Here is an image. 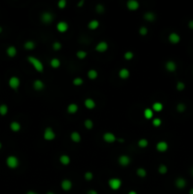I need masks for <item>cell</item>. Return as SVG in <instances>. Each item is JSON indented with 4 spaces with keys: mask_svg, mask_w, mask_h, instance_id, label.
Listing matches in <instances>:
<instances>
[{
    "mask_svg": "<svg viewBox=\"0 0 193 194\" xmlns=\"http://www.w3.org/2000/svg\"><path fill=\"white\" fill-rule=\"evenodd\" d=\"M84 106L86 107L87 109H89V110L94 109L95 107H96V102H95V100L93 99H90V98L86 99L84 100Z\"/></svg>",
    "mask_w": 193,
    "mask_h": 194,
    "instance_id": "e0dca14e",
    "label": "cell"
},
{
    "mask_svg": "<svg viewBox=\"0 0 193 194\" xmlns=\"http://www.w3.org/2000/svg\"><path fill=\"white\" fill-rule=\"evenodd\" d=\"M6 53H7V55H8L9 57H10V58H13V57H15L16 54H17V49H16L15 46H10L9 48H7Z\"/></svg>",
    "mask_w": 193,
    "mask_h": 194,
    "instance_id": "ac0fdd59",
    "label": "cell"
},
{
    "mask_svg": "<svg viewBox=\"0 0 193 194\" xmlns=\"http://www.w3.org/2000/svg\"><path fill=\"white\" fill-rule=\"evenodd\" d=\"M124 58L126 59L127 61H130L134 58V53L132 51H126L124 53Z\"/></svg>",
    "mask_w": 193,
    "mask_h": 194,
    "instance_id": "b9f144b4",
    "label": "cell"
},
{
    "mask_svg": "<svg viewBox=\"0 0 193 194\" xmlns=\"http://www.w3.org/2000/svg\"><path fill=\"white\" fill-rule=\"evenodd\" d=\"M87 76L90 80H95V79L98 78L99 73H98V71L95 70V69H90L87 72Z\"/></svg>",
    "mask_w": 193,
    "mask_h": 194,
    "instance_id": "4316f807",
    "label": "cell"
},
{
    "mask_svg": "<svg viewBox=\"0 0 193 194\" xmlns=\"http://www.w3.org/2000/svg\"><path fill=\"white\" fill-rule=\"evenodd\" d=\"M119 163L120 166L122 167H127L129 164L131 163V158L126 154H122L119 157Z\"/></svg>",
    "mask_w": 193,
    "mask_h": 194,
    "instance_id": "52a82bcc",
    "label": "cell"
},
{
    "mask_svg": "<svg viewBox=\"0 0 193 194\" xmlns=\"http://www.w3.org/2000/svg\"><path fill=\"white\" fill-rule=\"evenodd\" d=\"M76 55H77V57H78L79 59L83 60V59L86 58L87 52H86V51H84V50H79V51L76 53Z\"/></svg>",
    "mask_w": 193,
    "mask_h": 194,
    "instance_id": "d590c367",
    "label": "cell"
},
{
    "mask_svg": "<svg viewBox=\"0 0 193 194\" xmlns=\"http://www.w3.org/2000/svg\"><path fill=\"white\" fill-rule=\"evenodd\" d=\"M83 3H84V1H83V0H81V1H80V2H79V4H78V7H80V8H81V7L83 5Z\"/></svg>",
    "mask_w": 193,
    "mask_h": 194,
    "instance_id": "f907efd6",
    "label": "cell"
},
{
    "mask_svg": "<svg viewBox=\"0 0 193 194\" xmlns=\"http://www.w3.org/2000/svg\"><path fill=\"white\" fill-rule=\"evenodd\" d=\"M2 31H3V28H2V27H0V33H1Z\"/></svg>",
    "mask_w": 193,
    "mask_h": 194,
    "instance_id": "9f6ffc18",
    "label": "cell"
},
{
    "mask_svg": "<svg viewBox=\"0 0 193 194\" xmlns=\"http://www.w3.org/2000/svg\"><path fill=\"white\" fill-rule=\"evenodd\" d=\"M72 182H71L69 179H64V180L62 181L61 183V186H62V188L64 190V191H68L71 188H72Z\"/></svg>",
    "mask_w": 193,
    "mask_h": 194,
    "instance_id": "5bb4252c",
    "label": "cell"
},
{
    "mask_svg": "<svg viewBox=\"0 0 193 194\" xmlns=\"http://www.w3.org/2000/svg\"><path fill=\"white\" fill-rule=\"evenodd\" d=\"M158 171H159V173H161V174H166L167 172V167L166 166V165L161 164L159 166V168H158Z\"/></svg>",
    "mask_w": 193,
    "mask_h": 194,
    "instance_id": "8d00e7d4",
    "label": "cell"
},
{
    "mask_svg": "<svg viewBox=\"0 0 193 194\" xmlns=\"http://www.w3.org/2000/svg\"><path fill=\"white\" fill-rule=\"evenodd\" d=\"M144 117L146 119H151L153 117V111L151 108H146L144 110Z\"/></svg>",
    "mask_w": 193,
    "mask_h": 194,
    "instance_id": "f546056e",
    "label": "cell"
},
{
    "mask_svg": "<svg viewBox=\"0 0 193 194\" xmlns=\"http://www.w3.org/2000/svg\"><path fill=\"white\" fill-rule=\"evenodd\" d=\"M78 110H79V106L76 103H70L69 105L67 106V112L71 115L76 114L78 112Z\"/></svg>",
    "mask_w": 193,
    "mask_h": 194,
    "instance_id": "7402d4cb",
    "label": "cell"
},
{
    "mask_svg": "<svg viewBox=\"0 0 193 194\" xmlns=\"http://www.w3.org/2000/svg\"><path fill=\"white\" fill-rule=\"evenodd\" d=\"M164 106L161 102H154L152 104V111H155V112H161L163 110Z\"/></svg>",
    "mask_w": 193,
    "mask_h": 194,
    "instance_id": "83f0119b",
    "label": "cell"
},
{
    "mask_svg": "<svg viewBox=\"0 0 193 194\" xmlns=\"http://www.w3.org/2000/svg\"><path fill=\"white\" fill-rule=\"evenodd\" d=\"M27 194H38V193L35 192V191H32V190H30V191L27 192Z\"/></svg>",
    "mask_w": 193,
    "mask_h": 194,
    "instance_id": "816d5d0a",
    "label": "cell"
},
{
    "mask_svg": "<svg viewBox=\"0 0 193 194\" xmlns=\"http://www.w3.org/2000/svg\"><path fill=\"white\" fill-rule=\"evenodd\" d=\"M46 194H55V193H54V192H52V191H48Z\"/></svg>",
    "mask_w": 193,
    "mask_h": 194,
    "instance_id": "11a10c76",
    "label": "cell"
},
{
    "mask_svg": "<svg viewBox=\"0 0 193 194\" xmlns=\"http://www.w3.org/2000/svg\"><path fill=\"white\" fill-rule=\"evenodd\" d=\"M99 22L98 20H96V19L91 20L90 22L88 23V28H90V30H96V28H99Z\"/></svg>",
    "mask_w": 193,
    "mask_h": 194,
    "instance_id": "484cf974",
    "label": "cell"
},
{
    "mask_svg": "<svg viewBox=\"0 0 193 194\" xmlns=\"http://www.w3.org/2000/svg\"><path fill=\"white\" fill-rule=\"evenodd\" d=\"M181 40L180 35L176 33V32H171V33L169 35V41L171 43V44H178Z\"/></svg>",
    "mask_w": 193,
    "mask_h": 194,
    "instance_id": "4fadbf2b",
    "label": "cell"
},
{
    "mask_svg": "<svg viewBox=\"0 0 193 194\" xmlns=\"http://www.w3.org/2000/svg\"><path fill=\"white\" fill-rule=\"evenodd\" d=\"M20 79L18 77L16 76H12L10 78L9 80V86L12 89H13V90H17V89L19 88L20 86Z\"/></svg>",
    "mask_w": 193,
    "mask_h": 194,
    "instance_id": "277c9868",
    "label": "cell"
},
{
    "mask_svg": "<svg viewBox=\"0 0 193 194\" xmlns=\"http://www.w3.org/2000/svg\"><path fill=\"white\" fill-rule=\"evenodd\" d=\"M121 184H122V182H121L120 179L119 178H116V177L111 178L110 180L108 181V185L110 186V188L113 189V190L119 189L120 186H121Z\"/></svg>",
    "mask_w": 193,
    "mask_h": 194,
    "instance_id": "3957f363",
    "label": "cell"
},
{
    "mask_svg": "<svg viewBox=\"0 0 193 194\" xmlns=\"http://www.w3.org/2000/svg\"><path fill=\"white\" fill-rule=\"evenodd\" d=\"M176 110H177L179 113H184L185 111L187 110V106H185V103L180 102V103H178V104H177Z\"/></svg>",
    "mask_w": 193,
    "mask_h": 194,
    "instance_id": "836d02e7",
    "label": "cell"
},
{
    "mask_svg": "<svg viewBox=\"0 0 193 194\" xmlns=\"http://www.w3.org/2000/svg\"><path fill=\"white\" fill-rule=\"evenodd\" d=\"M175 186H176L177 188L183 189L187 186V181L183 177H178L176 180H175Z\"/></svg>",
    "mask_w": 193,
    "mask_h": 194,
    "instance_id": "7c38bea8",
    "label": "cell"
},
{
    "mask_svg": "<svg viewBox=\"0 0 193 194\" xmlns=\"http://www.w3.org/2000/svg\"><path fill=\"white\" fill-rule=\"evenodd\" d=\"M127 8L130 10H136L139 8V2L136 0H129L127 2Z\"/></svg>",
    "mask_w": 193,
    "mask_h": 194,
    "instance_id": "9a60e30c",
    "label": "cell"
},
{
    "mask_svg": "<svg viewBox=\"0 0 193 194\" xmlns=\"http://www.w3.org/2000/svg\"><path fill=\"white\" fill-rule=\"evenodd\" d=\"M128 194H137L136 191H134V190H131V191H129Z\"/></svg>",
    "mask_w": 193,
    "mask_h": 194,
    "instance_id": "f5cc1de1",
    "label": "cell"
},
{
    "mask_svg": "<svg viewBox=\"0 0 193 194\" xmlns=\"http://www.w3.org/2000/svg\"><path fill=\"white\" fill-rule=\"evenodd\" d=\"M104 10H105V8L102 4H98L96 6V12L98 13H103Z\"/></svg>",
    "mask_w": 193,
    "mask_h": 194,
    "instance_id": "f35d334b",
    "label": "cell"
},
{
    "mask_svg": "<svg viewBox=\"0 0 193 194\" xmlns=\"http://www.w3.org/2000/svg\"><path fill=\"white\" fill-rule=\"evenodd\" d=\"M56 137V134L55 132L53 131V129L50 127H48L44 132V139L46 140V141H50V140H53Z\"/></svg>",
    "mask_w": 193,
    "mask_h": 194,
    "instance_id": "5b68a950",
    "label": "cell"
},
{
    "mask_svg": "<svg viewBox=\"0 0 193 194\" xmlns=\"http://www.w3.org/2000/svg\"><path fill=\"white\" fill-rule=\"evenodd\" d=\"M139 34L142 35V36H145V35L148 34V28L146 27H141L140 28H139Z\"/></svg>",
    "mask_w": 193,
    "mask_h": 194,
    "instance_id": "ee69618b",
    "label": "cell"
},
{
    "mask_svg": "<svg viewBox=\"0 0 193 194\" xmlns=\"http://www.w3.org/2000/svg\"><path fill=\"white\" fill-rule=\"evenodd\" d=\"M57 30L61 33H64V32H66L68 30V24L66 22H64V21H60V22L57 24Z\"/></svg>",
    "mask_w": 193,
    "mask_h": 194,
    "instance_id": "ba28073f",
    "label": "cell"
},
{
    "mask_svg": "<svg viewBox=\"0 0 193 194\" xmlns=\"http://www.w3.org/2000/svg\"><path fill=\"white\" fill-rule=\"evenodd\" d=\"M87 194H99V193L94 189H90V190H88L87 191Z\"/></svg>",
    "mask_w": 193,
    "mask_h": 194,
    "instance_id": "c3c4849f",
    "label": "cell"
},
{
    "mask_svg": "<svg viewBox=\"0 0 193 194\" xmlns=\"http://www.w3.org/2000/svg\"><path fill=\"white\" fill-rule=\"evenodd\" d=\"M136 174L139 176V177L144 178V177L147 176V171H146L144 168H137V171H136Z\"/></svg>",
    "mask_w": 193,
    "mask_h": 194,
    "instance_id": "d6a6232c",
    "label": "cell"
},
{
    "mask_svg": "<svg viewBox=\"0 0 193 194\" xmlns=\"http://www.w3.org/2000/svg\"><path fill=\"white\" fill-rule=\"evenodd\" d=\"M50 66L53 68H58L61 66V61L58 58H52L50 60Z\"/></svg>",
    "mask_w": 193,
    "mask_h": 194,
    "instance_id": "4dcf8cb0",
    "label": "cell"
},
{
    "mask_svg": "<svg viewBox=\"0 0 193 194\" xmlns=\"http://www.w3.org/2000/svg\"><path fill=\"white\" fill-rule=\"evenodd\" d=\"M66 0H60L58 2V7L61 9V10H63L64 8L66 7Z\"/></svg>",
    "mask_w": 193,
    "mask_h": 194,
    "instance_id": "bcb514c9",
    "label": "cell"
},
{
    "mask_svg": "<svg viewBox=\"0 0 193 194\" xmlns=\"http://www.w3.org/2000/svg\"><path fill=\"white\" fill-rule=\"evenodd\" d=\"M33 88L36 91H42L45 88V84L41 80H35L33 82Z\"/></svg>",
    "mask_w": 193,
    "mask_h": 194,
    "instance_id": "d6986e66",
    "label": "cell"
},
{
    "mask_svg": "<svg viewBox=\"0 0 193 194\" xmlns=\"http://www.w3.org/2000/svg\"><path fill=\"white\" fill-rule=\"evenodd\" d=\"M191 174H192V176H193V167H192V168H191Z\"/></svg>",
    "mask_w": 193,
    "mask_h": 194,
    "instance_id": "680465c9",
    "label": "cell"
},
{
    "mask_svg": "<svg viewBox=\"0 0 193 194\" xmlns=\"http://www.w3.org/2000/svg\"><path fill=\"white\" fill-rule=\"evenodd\" d=\"M8 111H9V108L7 104H0V115H1V116H6V115L8 114Z\"/></svg>",
    "mask_w": 193,
    "mask_h": 194,
    "instance_id": "1f68e13d",
    "label": "cell"
},
{
    "mask_svg": "<svg viewBox=\"0 0 193 194\" xmlns=\"http://www.w3.org/2000/svg\"><path fill=\"white\" fill-rule=\"evenodd\" d=\"M41 21L45 24H50L53 21V15L52 13L48 12H45L42 13L41 15Z\"/></svg>",
    "mask_w": 193,
    "mask_h": 194,
    "instance_id": "8992f818",
    "label": "cell"
},
{
    "mask_svg": "<svg viewBox=\"0 0 193 194\" xmlns=\"http://www.w3.org/2000/svg\"><path fill=\"white\" fill-rule=\"evenodd\" d=\"M52 48L54 50H60L61 48H62V44H61L60 42H54L53 43V46H52Z\"/></svg>",
    "mask_w": 193,
    "mask_h": 194,
    "instance_id": "f6af8a7d",
    "label": "cell"
},
{
    "mask_svg": "<svg viewBox=\"0 0 193 194\" xmlns=\"http://www.w3.org/2000/svg\"><path fill=\"white\" fill-rule=\"evenodd\" d=\"M119 76L122 80H126L129 77H130V71H129L127 68H121L119 72Z\"/></svg>",
    "mask_w": 193,
    "mask_h": 194,
    "instance_id": "ffe728a7",
    "label": "cell"
},
{
    "mask_svg": "<svg viewBox=\"0 0 193 194\" xmlns=\"http://www.w3.org/2000/svg\"><path fill=\"white\" fill-rule=\"evenodd\" d=\"M59 160L63 165H64V166H67V165L70 163V157L68 155H66V154H63V155H61Z\"/></svg>",
    "mask_w": 193,
    "mask_h": 194,
    "instance_id": "d4e9b609",
    "label": "cell"
},
{
    "mask_svg": "<svg viewBox=\"0 0 193 194\" xmlns=\"http://www.w3.org/2000/svg\"><path fill=\"white\" fill-rule=\"evenodd\" d=\"M10 130L14 133H17L21 130V124L19 123L18 121H12V123L10 124Z\"/></svg>",
    "mask_w": 193,
    "mask_h": 194,
    "instance_id": "44dd1931",
    "label": "cell"
},
{
    "mask_svg": "<svg viewBox=\"0 0 193 194\" xmlns=\"http://www.w3.org/2000/svg\"><path fill=\"white\" fill-rule=\"evenodd\" d=\"M138 147H140V148H146V147H148V145H149V141L146 138H142V139H140L138 141Z\"/></svg>",
    "mask_w": 193,
    "mask_h": 194,
    "instance_id": "e575fe53",
    "label": "cell"
},
{
    "mask_svg": "<svg viewBox=\"0 0 193 194\" xmlns=\"http://www.w3.org/2000/svg\"><path fill=\"white\" fill-rule=\"evenodd\" d=\"M185 88V82H183V81H178V82H177V84H176V89H177L178 91H183Z\"/></svg>",
    "mask_w": 193,
    "mask_h": 194,
    "instance_id": "ab89813d",
    "label": "cell"
},
{
    "mask_svg": "<svg viewBox=\"0 0 193 194\" xmlns=\"http://www.w3.org/2000/svg\"><path fill=\"white\" fill-rule=\"evenodd\" d=\"M84 178H85V180H87V181H91L92 179H93V173L91 171H87V172H85V174H84Z\"/></svg>",
    "mask_w": 193,
    "mask_h": 194,
    "instance_id": "7dc6e473",
    "label": "cell"
},
{
    "mask_svg": "<svg viewBox=\"0 0 193 194\" xmlns=\"http://www.w3.org/2000/svg\"><path fill=\"white\" fill-rule=\"evenodd\" d=\"M28 63L31 64L32 66H33L34 69L36 70L37 72H39V73L44 72V64H43V63L39 59H37L36 57L28 56Z\"/></svg>",
    "mask_w": 193,
    "mask_h": 194,
    "instance_id": "6da1fadb",
    "label": "cell"
},
{
    "mask_svg": "<svg viewBox=\"0 0 193 194\" xmlns=\"http://www.w3.org/2000/svg\"><path fill=\"white\" fill-rule=\"evenodd\" d=\"M6 164L10 168H17L19 166V159L15 155H10L7 157L6 159Z\"/></svg>",
    "mask_w": 193,
    "mask_h": 194,
    "instance_id": "7a4b0ae2",
    "label": "cell"
},
{
    "mask_svg": "<svg viewBox=\"0 0 193 194\" xmlns=\"http://www.w3.org/2000/svg\"><path fill=\"white\" fill-rule=\"evenodd\" d=\"M156 149L160 153H165L169 150V144L166 141H159L156 144Z\"/></svg>",
    "mask_w": 193,
    "mask_h": 194,
    "instance_id": "30bf717a",
    "label": "cell"
},
{
    "mask_svg": "<svg viewBox=\"0 0 193 194\" xmlns=\"http://www.w3.org/2000/svg\"><path fill=\"white\" fill-rule=\"evenodd\" d=\"M107 49H108V44H107V43L104 42V41L99 42V44L96 46V50L98 52H99V53L105 52Z\"/></svg>",
    "mask_w": 193,
    "mask_h": 194,
    "instance_id": "8fae6325",
    "label": "cell"
},
{
    "mask_svg": "<svg viewBox=\"0 0 193 194\" xmlns=\"http://www.w3.org/2000/svg\"><path fill=\"white\" fill-rule=\"evenodd\" d=\"M84 127L88 129V130H91V129L94 127V123L91 119H86L84 121Z\"/></svg>",
    "mask_w": 193,
    "mask_h": 194,
    "instance_id": "74e56055",
    "label": "cell"
},
{
    "mask_svg": "<svg viewBox=\"0 0 193 194\" xmlns=\"http://www.w3.org/2000/svg\"><path fill=\"white\" fill-rule=\"evenodd\" d=\"M35 43L33 41H27L24 44V48H26L27 50H32L35 48Z\"/></svg>",
    "mask_w": 193,
    "mask_h": 194,
    "instance_id": "f1b7e54d",
    "label": "cell"
},
{
    "mask_svg": "<svg viewBox=\"0 0 193 194\" xmlns=\"http://www.w3.org/2000/svg\"><path fill=\"white\" fill-rule=\"evenodd\" d=\"M188 28H190V30H193V20H190L188 22Z\"/></svg>",
    "mask_w": 193,
    "mask_h": 194,
    "instance_id": "681fc988",
    "label": "cell"
},
{
    "mask_svg": "<svg viewBox=\"0 0 193 194\" xmlns=\"http://www.w3.org/2000/svg\"><path fill=\"white\" fill-rule=\"evenodd\" d=\"M1 149H2V143L0 142V150H1Z\"/></svg>",
    "mask_w": 193,
    "mask_h": 194,
    "instance_id": "6f0895ef",
    "label": "cell"
},
{
    "mask_svg": "<svg viewBox=\"0 0 193 194\" xmlns=\"http://www.w3.org/2000/svg\"><path fill=\"white\" fill-rule=\"evenodd\" d=\"M166 69L169 72H174L177 69V64L173 61H167L166 63Z\"/></svg>",
    "mask_w": 193,
    "mask_h": 194,
    "instance_id": "2e32d148",
    "label": "cell"
},
{
    "mask_svg": "<svg viewBox=\"0 0 193 194\" xmlns=\"http://www.w3.org/2000/svg\"><path fill=\"white\" fill-rule=\"evenodd\" d=\"M188 193H189V194H193V188L189 189V192H188Z\"/></svg>",
    "mask_w": 193,
    "mask_h": 194,
    "instance_id": "db71d44e",
    "label": "cell"
},
{
    "mask_svg": "<svg viewBox=\"0 0 193 194\" xmlns=\"http://www.w3.org/2000/svg\"><path fill=\"white\" fill-rule=\"evenodd\" d=\"M161 124H162V120L158 117H156L152 120V125L154 127H159V126H161Z\"/></svg>",
    "mask_w": 193,
    "mask_h": 194,
    "instance_id": "7bdbcfd3",
    "label": "cell"
},
{
    "mask_svg": "<svg viewBox=\"0 0 193 194\" xmlns=\"http://www.w3.org/2000/svg\"><path fill=\"white\" fill-rule=\"evenodd\" d=\"M83 84V80L81 78H75L73 80V84L76 86H80Z\"/></svg>",
    "mask_w": 193,
    "mask_h": 194,
    "instance_id": "60d3db41",
    "label": "cell"
},
{
    "mask_svg": "<svg viewBox=\"0 0 193 194\" xmlns=\"http://www.w3.org/2000/svg\"><path fill=\"white\" fill-rule=\"evenodd\" d=\"M155 18H156L155 14L152 12H147L144 14V19L146 21H148V22H152V21L155 20Z\"/></svg>",
    "mask_w": 193,
    "mask_h": 194,
    "instance_id": "603a6c76",
    "label": "cell"
},
{
    "mask_svg": "<svg viewBox=\"0 0 193 194\" xmlns=\"http://www.w3.org/2000/svg\"><path fill=\"white\" fill-rule=\"evenodd\" d=\"M70 138H71V140H72L73 142L79 143V142H81V135L79 134L78 132H72V133H71V135H70Z\"/></svg>",
    "mask_w": 193,
    "mask_h": 194,
    "instance_id": "cb8c5ba5",
    "label": "cell"
},
{
    "mask_svg": "<svg viewBox=\"0 0 193 194\" xmlns=\"http://www.w3.org/2000/svg\"><path fill=\"white\" fill-rule=\"evenodd\" d=\"M103 140H104V141L107 142V143H114L116 140V135L113 134V133L107 132V133H105L104 135H103Z\"/></svg>",
    "mask_w": 193,
    "mask_h": 194,
    "instance_id": "9c48e42d",
    "label": "cell"
}]
</instances>
